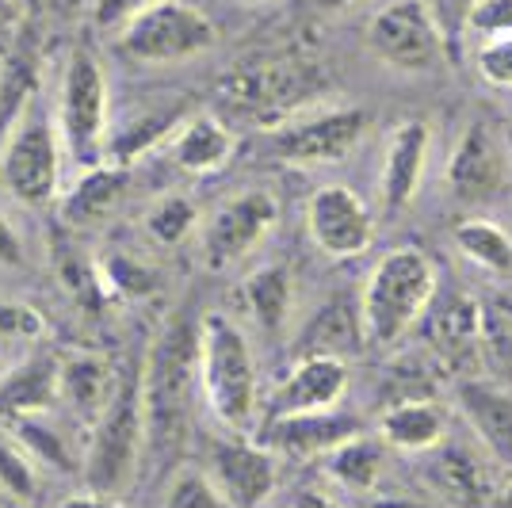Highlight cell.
<instances>
[{"label": "cell", "instance_id": "cell-43", "mask_svg": "<svg viewBox=\"0 0 512 508\" xmlns=\"http://www.w3.org/2000/svg\"><path fill=\"white\" fill-rule=\"evenodd\" d=\"M27 249H23V237L16 233V226L8 222V214L0 211V264L4 268H23Z\"/></svg>", "mask_w": 512, "mask_h": 508}, {"label": "cell", "instance_id": "cell-49", "mask_svg": "<svg viewBox=\"0 0 512 508\" xmlns=\"http://www.w3.org/2000/svg\"><path fill=\"white\" fill-rule=\"evenodd\" d=\"M371 508H421V505H409V501H375Z\"/></svg>", "mask_w": 512, "mask_h": 508}, {"label": "cell", "instance_id": "cell-37", "mask_svg": "<svg viewBox=\"0 0 512 508\" xmlns=\"http://www.w3.org/2000/svg\"><path fill=\"white\" fill-rule=\"evenodd\" d=\"M512 35V0H474L463 20V39L486 43Z\"/></svg>", "mask_w": 512, "mask_h": 508}, {"label": "cell", "instance_id": "cell-4", "mask_svg": "<svg viewBox=\"0 0 512 508\" xmlns=\"http://www.w3.org/2000/svg\"><path fill=\"white\" fill-rule=\"evenodd\" d=\"M199 394L226 432L245 436L260 409V375L253 344L226 314L199 318Z\"/></svg>", "mask_w": 512, "mask_h": 508}, {"label": "cell", "instance_id": "cell-13", "mask_svg": "<svg viewBox=\"0 0 512 508\" xmlns=\"http://www.w3.org/2000/svg\"><path fill=\"white\" fill-rule=\"evenodd\" d=\"M425 474L428 489L451 508H490L497 505V463L482 447L467 440H440L425 451Z\"/></svg>", "mask_w": 512, "mask_h": 508}, {"label": "cell", "instance_id": "cell-6", "mask_svg": "<svg viewBox=\"0 0 512 508\" xmlns=\"http://www.w3.org/2000/svg\"><path fill=\"white\" fill-rule=\"evenodd\" d=\"M54 123L62 134L65 157L73 165L92 169L104 161L107 127H111L107 73L88 43H77L65 54L62 81H58V96H54Z\"/></svg>", "mask_w": 512, "mask_h": 508}, {"label": "cell", "instance_id": "cell-46", "mask_svg": "<svg viewBox=\"0 0 512 508\" xmlns=\"http://www.w3.org/2000/svg\"><path fill=\"white\" fill-rule=\"evenodd\" d=\"M295 508H337V501H329L325 493H314V489H306V493H299Z\"/></svg>", "mask_w": 512, "mask_h": 508}, {"label": "cell", "instance_id": "cell-19", "mask_svg": "<svg viewBox=\"0 0 512 508\" xmlns=\"http://www.w3.org/2000/svg\"><path fill=\"white\" fill-rule=\"evenodd\" d=\"M428 142H432V134L421 119H406L390 130L383 153V176H379V191H383V203L390 214L406 211L421 188L428 165Z\"/></svg>", "mask_w": 512, "mask_h": 508}, {"label": "cell", "instance_id": "cell-25", "mask_svg": "<svg viewBox=\"0 0 512 508\" xmlns=\"http://www.w3.org/2000/svg\"><path fill=\"white\" fill-rule=\"evenodd\" d=\"M127 191V169L123 165H92V169L81 172V180L69 188L62 203L65 222L73 226H88V222H100Z\"/></svg>", "mask_w": 512, "mask_h": 508}, {"label": "cell", "instance_id": "cell-2", "mask_svg": "<svg viewBox=\"0 0 512 508\" xmlns=\"http://www.w3.org/2000/svg\"><path fill=\"white\" fill-rule=\"evenodd\" d=\"M146 455V409H142V363L119 367L111 398L88 424V447L81 470L92 493L119 497L134 486Z\"/></svg>", "mask_w": 512, "mask_h": 508}, {"label": "cell", "instance_id": "cell-39", "mask_svg": "<svg viewBox=\"0 0 512 508\" xmlns=\"http://www.w3.org/2000/svg\"><path fill=\"white\" fill-rule=\"evenodd\" d=\"M46 333V321L39 310L27 302L0 298V344H20V340H39Z\"/></svg>", "mask_w": 512, "mask_h": 508}, {"label": "cell", "instance_id": "cell-47", "mask_svg": "<svg viewBox=\"0 0 512 508\" xmlns=\"http://www.w3.org/2000/svg\"><path fill=\"white\" fill-rule=\"evenodd\" d=\"M318 12H341V8H348V4H356V0H310Z\"/></svg>", "mask_w": 512, "mask_h": 508}, {"label": "cell", "instance_id": "cell-48", "mask_svg": "<svg viewBox=\"0 0 512 508\" xmlns=\"http://www.w3.org/2000/svg\"><path fill=\"white\" fill-rule=\"evenodd\" d=\"M497 508H512V478L505 482V489L497 493Z\"/></svg>", "mask_w": 512, "mask_h": 508}, {"label": "cell", "instance_id": "cell-29", "mask_svg": "<svg viewBox=\"0 0 512 508\" xmlns=\"http://www.w3.org/2000/svg\"><path fill=\"white\" fill-rule=\"evenodd\" d=\"M4 424H8V432L16 436V444L31 455V463L54 466V470H65V474L81 470V459H85V455L69 444V436H65L58 424L46 421V413L16 417V421H4Z\"/></svg>", "mask_w": 512, "mask_h": 508}, {"label": "cell", "instance_id": "cell-53", "mask_svg": "<svg viewBox=\"0 0 512 508\" xmlns=\"http://www.w3.org/2000/svg\"><path fill=\"white\" fill-rule=\"evenodd\" d=\"M291 508H295V505H291Z\"/></svg>", "mask_w": 512, "mask_h": 508}, {"label": "cell", "instance_id": "cell-17", "mask_svg": "<svg viewBox=\"0 0 512 508\" xmlns=\"http://www.w3.org/2000/svg\"><path fill=\"white\" fill-rule=\"evenodd\" d=\"M348 390V363L333 356H299L291 375L279 382L276 394L268 398V421L287 413H318L337 409Z\"/></svg>", "mask_w": 512, "mask_h": 508}, {"label": "cell", "instance_id": "cell-23", "mask_svg": "<svg viewBox=\"0 0 512 508\" xmlns=\"http://www.w3.org/2000/svg\"><path fill=\"white\" fill-rule=\"evenodd\" d=\"M478 325H482V306L474 298H444L428 314V344L436 348V360H444L448 367H463L467 356H474V348H478Z\"/></svg>", "mask_w": 512, "mask_h": 508}, {"label": "cell", "instance_id": "cell-12", "mask_svg": "<svg viewBox=\"0 0 512 508\" xmlns=\"http://www.w3.org/2000/svg\"><path fill=\"white\" fill-rule=\"evenodd\" d=\"M451 199L463 207H490L512 184V157L505 134H497L490 123H470L448 157L444 172Z\"/></svg>", "mask_w": 512, "mask_h": 508}, {"label": "cell", "instance_id": "cell-20", "mask_svg": "<svg viewBox=\"0 0 512 508\" xmlns=\"http://www.w3.org/2000/svg\"><path fill=\"white\" fill-rule=\"evenodd\" d=\"M62 405V356L35 352L0 379V421L54 413Z\"/></svg>", "mask_w": 512, "mask_h": 508}, {"label": "cell", "instance_id": "cell-11", "mask_svg": "<svg viewBox=\"0 0 512 508\" xmlns=\"http://www.w3.org/2000/svg\"><path fill=\"white\" fill-rule=\"evenodd\" d=\"M276 222H279V203L272 191H260V188L237 191L234 199H226L203 222V233H199L203 264L211 272L234 268L237 260H245L268 233L276 230Z\"/></svg>", "mask_w": 512, "mask_h": 508}, {"label": "cell", "instance_id": "cell-7", "mask_svg": "<svg viewBox=\"0 0 512 508\" xmlns=\"http://www.w3.org/2000/svg\"><path fill=\"white\" fill-rule=\"evenodd\" d=\"M321 92H325L321 69L302 58H264V62L241 65L222 81V100L237 115H249L253 123H264L268 130L306 111L314 100H321Z\"/></svg>", "mask_w": 512, "mask_h": 508}, {"label": "cell", "instance_id": "cell-33", "mask_svg": "<svg viewBox=\"0 0 512 508\" xmlns=\"http://www.w3.org/2000/svg\"><path fill=\"white\" fill-rule=\"evenodd\" d=\"M96 272H100V283H104L107 295L119 298H146L157 287V272L146 260H138L130 253H107Z\"/></svg>", "mask_w": 512, "mask_h": 508}, {"label": "cell", "instance_id": "cell-26", "mask_svg": "<svg viewBox=\"0 0 512 508\" xmlns=\"http://www.w3.org/2000/svg\"><path fill=\"white\" fill-rule=\"evenodd\" d=\"M295 348H299V356H333V360H344L348 352L363 348L360 310H352L344 302L321 306L318 314H314V321L302 329Z\"/></svg>", "mask_w": 512, "mask_h": 508}, {"label": "cell", "instance_id": "cell-14", "mask_svg": "<svg viewBox=\"0 0 512 508\" xmlns=\"http://www.w3.org/2000/svg\"><path fill=\"white\" fill-rule=\"evenodd\" d=\"M306 230L310 241L333 260L363 256L375 241V218L360 195L344 184H325L310 195L306 207Z\"/></svg>", "mask_w": 512, "mask_h": 508}, {"label": "cell", "instance_id": "cell-32", "mask_svg": "<svg viewBox=\"0 0 512 508\" xmlns=\"http://www.w3.org/2000/svg\"><path fill=\"white\" fill-rule=\"evenodd\" d=\"M474 356L493 375L497 386L512 390V314L509 310H482L478 325V348Z\"/></svg>", "mask_w": 512, "mask_h": 508}, {"label": "cell", "instance_id": "cell-51", "mask_svg": "<svg viewBox=\"0 0 512 508\" xmlns=\"http://www.w3.org/2000/svg\"><path fill=\"white\" fill-rule=\"evenodd\" d=\"M505 146H509V157H512V130H505Z\"/></svg>", "mask_w": 512, "mask_h": 508}, {"label": "cell", "instance_id": "cell-34", "mask_svg": "<svg viewBox=\"0 0 512 508\" xmlns=\"http://www.w3.org/2000/svg\"><path fill=\"white\" fill-rule=\"evenodd\" d=\"M0 489L16 501H31L39 493V474L31 455L16 444V436L8 432V424L0 421Z\"/></svg>", "mask_w": 512, "mask_h": 508}, {"label": "cell", "instance_id": "cell-52", "mask_svg": "<svg viewBox=\"0 0 512 508\" xmlns=\"http://www.w3.org/2000/svg\"><path fill=\"white\" fill-rule=\"evenodd\" d=\"M245 4H264V0H245Z\"/></svg>", "mask_w": 512, "mask_h": 508}, {"label": "cell", "instance_id": "cell-40", "mask_svg": "<svg viewBox=\"0 0 512 508\" xmlns=\"http://www.w3.org/2000/svg\"><path fill=\"white\" fill-rule=\"evenodd\" d=\"M474 0H432V16L440 23L444 39H448V54L455 58L459 54V43H463V20H467V8Z\"/></svg>", "mask_w": 512, "mask_h": 508}, {"label": "cell", "instance_id": "cell-3", "mask_svg": "<svg viewBox=\"0 0 512 508\" xmlns=\"http://www.w3.org/2000/svg\"><path fill=\"white\" fill-rule=\"evenodd\" d=\"M65 146L54 107L31 88L0 134V184L23 207H46L62 188Z\"/></svg>", "mask_w": 512, "mask_h": 508}, {"label": "cell", "instance_id": "cell-28", "mask_svg": "<svg viewBox=\"0 0 512 508\" xmlns=\"http://www.w3.org/2000/svg\"><path fill=\"white\" fill-rule=\"evenodd\" d=\"M291 298H295V287H291V272L283 264H268L245 279V306L268 337H279L287 329Z\"/></svg>", "mask_w": 512, "mask_h": 508}, {"label": "cell", "instance_id": "cell-36", "mask_svg": "<svg viewBox=\"0 0 512 508\" xmlns=\"http://www.w3.org/2000/svg\"><path fill=\"white\" fill-rule=\"evenodd\" d=\"M161 508H230L222 501V493L214 489V482L207 478V470L184 466L172 474L169 489H165V505Z\"/></svg>", "mask_w": 512, "mask_h": 508}, {"label": "cell", "instance_id": "cell-8", "mask_svg": "<svg viewBox=\"0 0 512 508\" xmlns=\"http://www.w3.org/2000/svg\"><path fill=\"white\" fill-rule=\"evenodd\" d=\"M218 43V27L188 0H150L119 27V50L130 62L172 65L207 54Z\"/></svg>", "mask_w": 512, "mask_h": 508}, {"label": "cell", "instance_id": "cell-5", "mask_svg": "<svg viewBox=\"0 0 512 508\" xmlns=\"http://www.w3.org/2000/svg\"><path fill=\"white\" fill-rule=\"evenodd\" d=\"M436 298V268L421 249H390L360 291L363 344L394 348L428 314Z\"/></svg>", "mask_w": 512, "mask_h": 508}, {"label": "cell", "instance_id": "cell-38", "mask_svg": "<svg viewBox=\"0 0 512 508\" xmlns=\"http://www.w3.org/2000/svg\"><path fill=\"white\" fill-rule=\"evenodd\" d=\"M474 69L493 88H512V35L474 46Z\"/></svg>", "mask_w": 512, "mask_h": 508}, {"label": "cell", "instance_id": "cell-44", "mask_svg": "<svg viewBox=\"0 0 512 508\" xmlns=\"http://www.w3.org/2000/svg\"><path fill=\"white\" fill-rule=\"evenodd\" d=\"M23 16H43V20H65V16H77L81 0H20Z\"/></svg>", "mask_w": 512, "mask_h": 508}, {"label": "cell", "instance_id": "cell-22", "mask_svg": "<svg viewBox=\"0 0 512 508\" xmlns=\"http://www.w3.org/2000/svg\"><path fill=\"white\" fill-rule=\"evenodd\" d=\"M379 432H383L386 447L406 451V455H425L448 436V409L432 398L394 402L383 409Z\"/></svg>", "mask_w": 512, "mask_h": 508}, {"label": "cell", "instance_id": "cell-1", "mask_svg": "<svg viewBox=\"0 0 512 508\" xmlns=\"http://www.w3.org/2000/svg\"><path fill=\"white\" fill-rule=\"evenodd\" d=\"M199 394V318L180 306L161 325L150 356L142 363V409H146V451L165 466L192 432V409Z\"/></svg>", "mask_w": 512, "mask_h": 508}, {"label": "cell", "instance_id": "cell-50", "mask_svg": "<svg viewBox=\"0 0 512 508\" xmlns=\"http://www.w3.org/2000/svg\"><path fill=\"white\" fill-rule=\"evenodd\" d=\"M4 77H8V62L0 58V107H4Z\"/></svg>", "mask_w": 512, "mask_h": 508}, {"label": "cell", "instance_id": "cell-16", "mask_svg": "<svg viewBox=\"0 0 512 508\" xmlns=\"http://www.w3.org/2000/svg\"><path fill=\"white\" fill-rule=\"evenodd\" d=\"M363 424L352 413L341 409H318V413H287L272 417L260 428V444L272 455H291V459H325L329 451L352 436H360Z\"/></svg>", "mask_w": 512, "mask_h": 508}, {"label": "cell", "instance_id": "cell-45", "mask_svg": "<svg viewBox=\"0 0 512 508\" xmlns=\"http://www.w3.org/2000/svg\"><path fill=\"white\" fill-rule=\"evenodd\" d=\"M62 508H123V505H119V497H107V493H92V489H85V493L65 497Z\"/></svg>", "mask_w": 512, "mask_h": 508}, {"label": "cell", "instance_id": "cell-35", "mask_svg": "<svg viewBox=\"0 0 512 508\" xmlns=\"http://www.w3.org/2000/svg\"><path fill=\"white\" fill-rule=\"evenodd\" d=\"M199 214H195V203L184 199V195H165L157 199V207L146 214V230L157 245H180L188 233L195 230Z\"/></svg>", "mask_w": 512, "mask_h": 508}, {"label": "cell", "instance_id": "cell-30", "mask_svg": "<svg viewBox=\"0 0 512 508\" xmlns=\"http://www.w3.org/2000/svg\"><path fill=\"white\" fill-rule=\"evenodd\" d=\"M325 470L337 486L352 489V493H371L383 474V444L360 432L325 455Z\"/></svg>", "mask_w": 512, "mask_h": 508}, {"label": "cell", "instance_id": "cell-21", "mask_svg": "<svg viewBox=\"0 0 512 508\" xmlns=\"http://www.w3.org/2000/svg\"><path fill=\"white\" fill-rule=\"evenodd\" d=\"M234 146V130L211 111H199V115H188L169 134V161L188 176H211V172L226 169V161L234 157Z\"/></svg>", "mask_w": 512, "mask_h": 508}, {"label": "cell", "instance_id": "cell-41", "mask_svg": "<svg viewBox=\"0 0 512 508\" xmlns=\"http://www.w3.org/2000/svg\"><path fill=\"white\" fill-rule=\"evenodd\" d=\"M23 23L27 16H23L20 0H0V58H8L20 46Z\"/></svg>", "mask_w": 512, "mask_h": 508}, {"label": "cell", "instance_id": "cell-31", "mask_svg": "<svg viewBox=\"0 0 512 508\" xmlns=\"http://www.w3.org/2000/svg\"><path fill=\"white\" fill-rule=\"evenodd\" d=\"M184 119H188L184 104H169V107H157V111H146L138 123H130L127 130H119V134L111 138L107 153L115 157V165H130V161H138L142 153H150L153 146L169 142V134L180 127Z\"/></svg>", "mask_w": 512, "mask_h": 508}, {"label": "cell", "instance_id": "cell-15", "mask_svg": "<svg viewBox=\"0 0 512 508\" xmlns=\"http://www.w3.org/2000/svg\"><path fill=\"white\" fill-rule=\"evenodd\" d=\"M276 455L260 440L226 436L207 451V478L230 508H260L276 489Z\"/></svg>", "mask_w": 512, "mask_h": 508}, {"label": "cell", "instance_id": "cell-24", "mask_svg": "<svg viewBox=\"0 0 512 508\" xmlns=\"http://www.w3.org/2000/svg\"><path fill=\"white\" fill-rule=\"evenodd\" d=\"M115 375H119V367H111L104 356H88V352L69 356L62 360V405L73 417L92 424L111 398Z\"/></svg>", "mask_w": 512, "mask_h": 508}, {"label": "cell", "instance_id": "cell-18", "mask_svg": "<svg viewBox=\"0 0 512 508\" xmlns=\"http://www.w3.org/2000/svg\"><path fill=\"white\" fill-rule=\"evenodd\" d=\"M455 405L463 421L474 428L478 447L490 455L497 466L512 470V390L497 382L467 379L455 390Z\"/></svg>", "mask_w": 512, "mask_h": 508}, {"label": "cell", "instance_id": "cell-27", "mask_svg": "<svg viewBox=\"0 0 512 508\" xmlns=\"http://www.w3.org/2000/svg\"><path fill=\"white\" fill-rule=\"evenodd\" d=\"M455 249L486 276L512 279V233L490 218H463L455 226Z\"/></svg>", "mask_w": 512, "mask_h": 508}, {"label": "cell", "instance_id": "cell-9", "mask_svg": "<svg viewBox=\"0 0 512 508\" xmlns=\"http://www.w3.org/2000/svg\"><path fill=\"white\" fill-rule=\"evenodd\" d=\"M367 127L363 107H306L268 130V149L287 165H333L360 146Z\"/></svg>", "mask_w": 512, "mask_h": 508}, {"label": "cell", "instance_id": "cell-42", "mask_svg": "<svg viewBox=\"0 0 512 508\" xmlns=\"http://www.w3.org/2000/svg\"><path fill=\"white\" fill-rule=\"evenodd\" d=\"M142 4H150V0H100V4H96V27L119 31Z\"/></svg>", "mask_w": 512, "mask_h": 508}, {"label": "cell", "instance_id": "cell-10", "mask_svg": "<svg viewBox=\"0 0 512 508\" xmlns=\"http://www.w3.org/2000/svg\"><path fill=\"white\" fill-rule=\"evenodd\" d=\"M367 50L398 73H428L451 58L428 0H390L367 23Z\"/></svg>", "mask_w": 512, "mask_h": 508}]
</instances>
